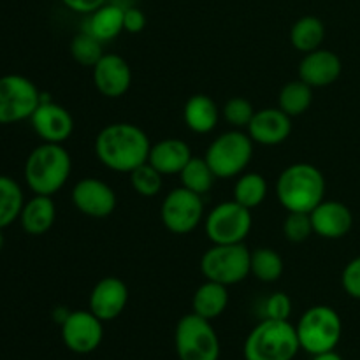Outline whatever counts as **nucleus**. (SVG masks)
<instances>
[{
  "instance_id": "nucleus-34",
  "label": "nucleus",
  "mask_w": 360,
  "mask_h": 360,
  "mask_svg": "<svg viewBox=\"0 0 360 360\" xmlns=\"http://www.w3.org/2000/svg\"><path fill=\"white\" fill-rule=\"evenodd\" d=\"M283 234L290 243H304L313 232V224L309 213L290 211L283 221Z\"/></svg>"
},
{
  "instance_id": "nucleus-26",
  "label": "nucleus",
  "mask_w": 360,
  "mask_h": 360,
  "mask_svg": "<svg viewBox=\"0 0 360 360\" xmlns=\"http://www.w3.org/2000/svg\"><path fill=\"white\" fill-rule=\"evenodd\" d=\"M313 102V88L306 84L304 81H290L281 88L278 95V104L283 112H287L290 118L304 115Z\"/></svg>"
},
{
  "instance_id": "nucleus-2",
  "label": "nucleus",
  "mask_w": 360,
  "mask_h": 360,
  "mask_svg": "<svg viewBox=\"0 0 360 360\" xmlns=\"http://www.w3.org/2000/svg\"><path fill=\"white\" fill-rule=\"evenodd\" d=\"M72 171L70 155L62 144L42 143L25 162V181L35 195L53 197L65 186Z\"/></svg>"
},
{
  "instance_id": "nucleus-5",
  "label": "nucleus",
  "mask_w": 360,
  "mask_h": 360,
  "mask_svg": "<svg viewBox=\"0 0 360 360\" xmlns=\"http://www.w3.org/2000/svg\"><path fill=\"white\" fill-rule=\"evenodd\" d=\"M295 330L302 350L319 355L323 352H333L338 347L343 334V323L336 309L319 304L302 313Z\"/></svg>"
},
{
  "instance_id": "nucleus-23",
  "label": "nucleus",
  "mask_w": 360,
  "mask_h": 360,
  "mask_svg": "<svg viewBox=\"0 0 360 360\" xmlns=\"http://www.w3.org/2000/svg\"><path fill=\"white\" fill-rule=\"evenodd\" d=\"M229 292L227 287L217 281L206 280V283L200 285L195 290L192 299V313L202 316L206 320L218 319L221 313L227 309Z\"/></svg>"
},
{
  "instance_id": "nucleus-11",
  "label": "nucleus",
  "mask_w": 360,
  "mask_h": 360,
  "mask_svg": "<svg viewBox=\"0 0 360 360\" xmlns=\"http://www.w3.org/2000/svg\"><path fill=\"white\" fill-rule=\"evenodd\" d=\"M204 218L202 195L185 186L171 190L160 207V220L169 232L178 236L190 234Z\"/></svg>"
},
{
  "instance_id": "nucleus-9",
  "label": "nucleus",
  "mask_w": 360,
  "mask_h": 360,
  "mask_svg": "<svg viewBox=\"0 0 360 360\" xmlns=\"http://www.w3.org/2000/svg\"><path fill=\"white\" fill-rule=\"evenodd\" d=\"M204 231L213 245L245 243L252 231V210L234 199L218 204L204 220Z\"/></svg>"
},
{
  "instance_id": "nucleus-36",
  "label": "nucleus",
  "mask_w": 360,
  "mask_h": 360,
  "mask_svg": "<svg viewBox=\"0 0 360 360\" xmlns=\"http://www.w3.org/2000/svg\"><path fill=\"white\" fill-rule=\"evenodd\" d=\"M341 285L350 297L360 301V257L347 264L341 274Z\"/></svg>"
},
{
  "instance_id": "nucleus-4",
  "label": "nucleus",
  "mask_w": 360,
  "mask_h": 360,
  "mask_svg": "<svg viewBox=\"0 0 360 360\" xmlns=\"http://www.w3.org/2000/svg\"><path fill=\"white\" fill-rule=\"evenodd\" d=\"M301 350L297 330L288 320L264 319L248 334L245 360H294Z\"/></svg>"
},
{
  "instance_id": "nucleus-7",
  "label": "nucleus",
  "mask_w": 360,
  "mask_h": 360,
  "mask_svg": "<svg viewBox=\"0 0 360 360\" xmlns=\"http://www.w3.org/2000/svg\"><path fill=\"white\" fill-rule=\"evenodd\" d=\"M253 157V141L248 134L239 129L220 134L213 143L207 146L206 158L207 165L217 178L227 179L241 174Z\"/></svg>"
},
{
  "instance_id": "nucleus-39",
  "label": "nucleus",
  "mask_w": 360,
  "mask_h": 360,
  "mask_svg": "<svg viewBox=\"0 0 360 360\" xmlns=\"http://www.w3.org/2000/svg\"><path fill=\"white\" fill-rule=\"evenodd\" d=\"M313 360H343L341 355H338L336 352H323V354L313 355Z\"/></svg>"
},
{
  "instance_id": "nucleus-27",
  "label": "nucleus",
  "mask_w": 360,
  "mask_h": 360,
  "mask_svg": "<svg viewBox=\"0 0 360 360\" xmlns=\"http://www.w3.org/2000/svg\"><path fill=\"white\" fill-rule=\"evenodd\" d=\"M23 204L21 186L9 176H0V231L20 218Z\"/></svg>"
},
{
  "instance_id": "nucleus-20",
  "label": "nucleus",
  "mask_w": 360,
  "mask_h": 360,
  "mask_svg": "<svg viewBox=\"0 0 360 360\" xmlns=\"http://www.w3.org/2000/svg\"><path fill=\"white\" fill-rule=\"evenodd\" d=\"M190 158H192V151H190L188 144L176 137H169V139H162L151 144L148 164L153 165L160 174L172 176L179 174L190 162Z\"/></svg>"
},
{
  "instance_id": "nucleus-18",
  "label": "nucleus",
  "mask_w": 360,
  "mask_h": 360,
  "mask_svg": "<svg viewBox=\"0 0 360 360\" xmlns=\"http://www.w3.org/2000/svg\"><path fill=\"white\" fill-rule=\"evenodd\" d=\"M341 60L336 53L319 48L306 53L299 63V79L304 81L311 88H323L336 83L341 76Z\"/></svg>"
},
{
  "instance_id": "nucleus-24",
  "label": "nucleus",
  "mask_w": 360,
  "mask_h": 360,
  "mask_svg": "<svg viewBox=\"0 0 360 360\" xmlns=\"http://www.w3.org/2000/svg\"><path fill=\"white\" fill-rule=\"evenodd\" d=\"M123 14L125 9L115 4H104L95 13L90 14L86 30L101 42L112 41L123 32Z\"/></svg>"
},
{
  "instance_id": "nucleus-1",
  "label": "nucleus",
  "mask_w": 360,
  "mask_h": 360,
  "mask_svg": "<svg viewBox=\"0 0 360 360\" xmlns=\"http://www.w3.org/2000/svg\"><path fill=\"white\" fill-rule=\"evenodd\" d=\"M151 143L146 132L134 123H111L98 132L95 139V155L109 171L130 174L134 169L146 164Z\"/></svg>"
},
{
  "instance_id": "nucleus-38",
  "label": "nucleus",
  "mask_w": 360,
  "mask_h": 360,
  "mask_svg": "<svg viewBox=\"0 0 360 360\" xmlns=\"http://www.w3.org/2000/svg\"><path fill=\"white\" fill-rule=\"evenodd\" d=\"M63 6L69 7L70 11L79 14H91L98 9V7L104 6L108 0H62Z\"/></svg>"
},
{
  "instance_id": "nucleus-12",
  "label": "nucleus",
  "mask_w": 360,
  "mask_h": 360,
  "mask_svg": "<svg viewBox=\"0 0 360 360\" xmlns=\"http://www.w3.org/2000/svg\"><path fill=\"white\" fill-rule=\"evenodd\" d=\"M102 338H104L102 320L97 319L90 309L70 311L62 322V340L74 354H91L102 343Z\"/></svg>"
},
{
  "instance_id": "nucleus-37",
  "label": "nucleus",
  "mask_w": 360,
  "mask_h": 360,
  "mask_svg": "<svg viewBox=\"0 0 360 360\" xmlns=\"http://www.w3.org/2000/svg\"><path fill=\"white\" fill-rule=\"evenodd\" d=\"M146 27V16L141 9L137 7H129L125 9L123 14V30H127L129 34H139Z\"/></svg>"
},
{
  "instance_id": "nucleus-40",
  "label": "nucleus",
  "mask_w": 360,
  "mask_h": 360,
  "mask_svg": "<svg viewBox=\"0 0 360 360\" xmlns=\"http://www.w3.org/2000/svg\"><path fill=\"white\" fill-rule=\"evenodd\" d=\"M4 246V236H2V231H0V250H2Z\"/></svg>"
},
{
  "instance_id": "nucleus-22",
  "label": "nucleus",
  "mask_w": 360,
  "mask_h": 360,
  "mask_svg": "<svg viewBox=\"0 0 360 360\" xmlns=\"http://www.w3.org/2000/svg\"><path fill=\"white\" fill-rule=\"evenodd\" d=\"M183 120L192 132L210 134L217 129L220 111L213 98L204 94H197L186 101L185 109H183Z\"/></svg>"
},
{
  "instance_id": "nucleus-16",
  "label": "nucleus",
  "mask_w": 360,
  "mask_h": 360,
  "mask_svg": "<svg viewBox=\"0 0 360 360\" xmlns=\"http://www.w3.org/2000/svg\"><path fill=\"white\" fill-rule=\"evenodd\" d=\"M94 84L104 97H123L132 84V70L129 62L115 53L104 55L94 67Z\"/></svg>"
},
{
  "instance_id": "nucleus-29",
  "label": "nucleus",
  "mask_w": 360,
  "mask_h": 360,
  "mask_svg": "<svg viewBox=\"0 0 360 360\" xmlns=\"http://www.w3.org/2000/svg\"><path fill=\"white\" fill-rule=\"evenodd\" d=\"M179 178H181V186L188 188L190 192L204 195L213 188L217 176L207 165L206 158L192 157L188 164L185 165V169L179 172Z\"/></svg>"
},
{
  "instance_id": "nucleus-33",
  "label": "nucleus",
  "mask_w": 360,
  "mask_h": 360,
  "mask_svg": "<svg viewBox=\"0 0 360 360\" xmlns=\"http://www.w3.org/2000/svg\"><path fill=\"white\" fill-rule=\"evenodd\" d=\"M253 115H255V108L248 98L243 97H232L225 102L224 105V118L234 129H243L248 127L252 122Z\"/></svg>"
},
{
  "instance_id": "nucleus-6",
  "label": "nucleus",
  "mask_w": 360,
  "mask_h": 360,
  "mask_svg": "<svg viewBox=\"0 0 360 360\" xmlns=\"http://www.w3.org/2000/svg\"><path fill=\"white\" fill-rule=\"evenodd\" d=\"M200 273L206 280L225 287L241 283L252 273V252L245 243L213 245L200 259Z\"/></svg>"
},
{
  "instance_id": "nucleus-8",
  "label": "nucleus",
  "mask_w": 360,
  "mask_h": 360,
  "mask_svg": "<svg viewBox=\"0 0 360 360\" xmlns=\"http://www.w3.org/2000/svg\"><path fill=\"white\" fill-rule=\"evenodd\" d=\"M174 347L179 360H218L220 341L211 320L190 313L176 326Z\"/></svg>"
},
{
  "instance_id": "nucleus-32",
  "label": "nucleus",
  "mask_w": 360,
  "mask_h": 360,
  "mask_svg": "<svg viewBox=\"0 0 360 360\" xmlns=\"http://www.w3.org/2000/svg\"><path fill=\"white\" fill-rule=\"evenodd\" d=\"M162 176L151 164H143L130 172V185L141 197H155L162 190Z\"/></svg>"
},
{
  "instance_id": "nucleus-30",
  "label": "nucleus",
  "mask_w": 360,
  "mask_h": 360,
  "mask_svg": "<svg viewBox=\"0 0 360 360\" xmlns=\"http://www.w3.org/2000/svg\"><path fill=\"white\" fill-rule=\"evenodd\" d=\"M252 274L262 283H274L283 274V259L273 248H257L252 252Z\"/></svg>"
},
{
  "instance_id": "nucleus-3",
  "label": "nucleus",
  "mask_w": 360,
  "mask_h": 360,
  "mask_svg": "<svg viewBox=\"0 0 360 360\" xmlns=\"http://www.w3.org/2000/svg\"><path fill=\"white\" fill-rule=\"evenodd\" d=\"M276 197L288 213H311L326 197V178L315 165L292 164L278 178Z\"/></svg>"
},
{
  "instance_id": "nucleus-25",
  "label": "nucleus",
  "mask_w": 360,
  "mask_h": 360,
  "mask_svg": "<svg viewBox=\"0 0 360 360\" xmlns=\"http://www.w3.org/2000/svg\"><path fill=\"white\" fill-rule=\"evenodd\" d=\"M323 39H326V27L316 16L299 18L290 30L292 46L304 55L322 48Z\"/></svg>"
},
{
  "instance_id": "nucleus-15",
  "label": "nucleus",
  "mask_w": 360,
  "mask_h": 360,
  "mask_svg": "<svg viewBox=\"0 0 360 360\" xmlns=\"http://www.w3.org/2000/svg\"><path fill=\"white\" fill-rule=\"evenodd\" d=\"M129 302V287L116 276H105L91 288L88 306L90 311L102 322L118 319Z\"/></svg>"
},
{
  "instance_id": "nucleus-19",
  "label": "nucleus",
  "mask_w": 360,
  "mask_h": 360,
  "mask_svg": "<svg viewBox=\"0 0 360 360\" xmlns=\"http://www.w3.org/2000/svg\"><path fill=\"white\" fill-rule=\"evenodd\" d=\"M313 232L323 239H341L350 232L354 225V214L350 207L338 200H322L309 213Z\"/></svg>"
},
{
  "instance_id": "nucleus-17",
  "label": "nucleus",
  "mask_w": 360,
  "mask_h": 360,
  "mask_svg": "<svg viewBox=\"0 0 360 360\" xmlns=\"http://www.w3.org/2000/svg\"><path fill=\"white\" fill-rule=\"evenodd\" d=\"M253 143L264 146H276L285 143L292 132V118L280 108H267L255 111L252 122L246 127Z\"/></svg>"
},
{
  "instance_id": "nucleus-28",
  "label": "nucleus",
  "mask_w": 360,
  "mask_h": 360,
  "mask_svg": "<svg viewBox=\"0 0 360 360\" xmlns=\"http://www.w3.org/2000/svg\"><path fill=\"white\" fill-rule=\"evenodd\" d=\"M267 197L266 178L259 172H246L238 178L234 185V200L241 206L253 210L259 207Z\"/></svg>"
},
{
  "instance_id": "nucleus-21",
  "label": "nucleus",
  "mask_w": 360,
  "mask_h": 360,
  "mask_svg": "<svg viewBox=\"0 0 360 360\" xmlns=\"http://www.w3.org/2000/svg\"><path fill=\"white\" fill-rule=\"evenodd\" d=\"M56 218L55 202L49 195H34L23 204L20 224L30 236H42L53 227Z\"/></svg>"
},
{
  "instance_id": "nucleus-31",
  "label": "nucleus",
  "mask_w": 360,
  "mask_h": 360,
  "mask_svg": "<svg viewBox=\"0 0 360 360\" xmlns=\"http://www.w3.org/2000/svg\"><path fill=\"white\" fill-rule=\"evenodd\" d=\"M70 55L79 65L94 69L95 63L104 56L102 42L88 32H81V34L74 35L72 42H70Z\"/></svg>"
},
{
  "instance_id": "nucleus-14",
  "label": "nucleus",
  "mask_w": 360,
  "mask_h": 360,
  "mask_svg": "<svg viewBox=\"0 0 360 360\" xmlns=\"http://www.w3.org/2000/svg\"><path fill=\"white\" fill-rule=\"evenodd\" d=\"M72 204L90 218H105L116 210V193L108 183L97 178H84L72 188Z\"/></svg>"
},
{
  "instance_id": "nucleus-35",
  "label": "nucleus",
  "mask_w": 360,
  "mask_h": 360,
  "mask_svg": "<svg viewBox=\"0 0 360 360\" xmlns=\"http://www.w3.org/2000/svg\"><path fill=\"white\" fill-rule=\"evenodd\" d=\"M264 315L271 320H288L292 315V301L285 292L269 295L264 302Z\"/></svg>"
},
{
  "instance_id": "nucleus-10",
  "label": "nucleus",
  "mask_w": 360,
  "mask_h": 360,
  "mask_svg": "<svg viewBox=\"0 0 360 360\" xmlns=\"http://www.w3.org/2000/svg\"><path fill=\"white\" fill-rule=\"evenodd\" d=\"M42 95L28 77L7 74L0 77V125L30 120Z\"/></svg>"
},
{
  "instance_id": "nucleus-13",
  "label": "nucleus",
  "mask_w": 360,
  "mask_h": 360,
  "mask_svg": "<svg viewBox=\"0 0 360 360\" xmlns=\"http://www.w3.org/2000/svg\"><path fill=\"white\" fill-rule=\"evenodd\" d=\"M30 123L42 143L63 144L74 132L72 115L63 105L44 98L30 116Z\"/></svg>"
}]
</instances>
